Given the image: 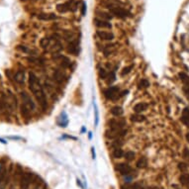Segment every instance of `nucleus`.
Here are the masks:
<instances>
[{
  "label": "nucleus",
  "instance_id": "nucleus-27",
  "mask_svg": "<svg viewBox=\"0 0 189 189\" xmlns=\"http://www.w3.org/2000/svg\"><path fill=\"white\" fill-rule=\"evenodd\" d=\"M123 140H121V139H116V140H114V141L111 143V147H114V149H118V147H121L123 146Z\"/></svg>",
  "mask_w": 189,
  "mask_h": 189
},
{
  "label": "nucleus",
  "instance_id": "nucleus-33",
  "mask_svg": "<svg viewBox=\"0 0 189 189\" xmlns=\"http://www.w3.org/2000/svg\"><path fill=\"white\" fill-rule=\"evenodd\" d=\"M187 168H188L187 164H184V162H179V164H178V169H179L181 172H185L186 170H187Z\"/></svg>",
  "mask_w": 189,
  "mask_h": 189
},
{
  "label": "nucleus",
  "instance_id": "nucleus-9",
  "mask_svg": "<svg viewBox=\"0 0 189 189\" xmlns=\"http://www.w3.org/2000/svg\"><path fill=\"white\" fill-rule=\"evenodd\" d=\"M116 170L122 175H129L130 173L133 171V168H132L128 164H124V162H121V164H116Z\"/></svg>",
  "mask_w": 189,
  "mask_h": 189
},
{
  "label": "nucleus",
  "instance_id": "nucleus-4",
  "mask_svg": "<svg viewBox=\"0 0 189 189\" xmlns=\"http://www.w3.org/2000/svg\"><path fill=\"white\" fill-rule=\"evenodd\" d=\"M127 135V130L122 129V130H107L105 132V137L109 140H116L121 139L122 137H125Z\"/></svg>",
  "mask_w": 189,
  "mask_h": 189
},
{
  "label": "nucleus",
  "instance_id": "nucleus-20",
  "mask_svg": "<svg viewBox=\"0 0 189 189\" xmlns=\"http://www.w3.org/2000/svg\"><path fill=\"white\" fill-rule=\"evenodd\" d=\"M137 167L138 168H145V167H147V157H140V159H138V161H137Z\"/></svg>",
  "mask_w": 189,
  "mask_h": 189
},
{
  "label": "nucleus",
  "instance_id": "nucleus-23",
  "mask_svg": "<svg viewBox=\"0 0 189 189\" xmlns=\"http://www.w3.org/2000/svg\"><path fill=\"white\" fill-rule=\"evenodd\" d=\"M114 49H115V44H111V45H107V46H105V48L103 49V51H104L105 56H107L111 55V54L113 53Z\"/></svg>",
  "mask_w": 189,
  "mask_h": 189
},
{
  "label": "nucleus",
  "instance_id": "nucleus-41",
  "mask_svg": "<svg viewBox=\"0 0 189 189\" xmlns=\"http://www.w3.org/2000/svg\"><path fill=\"white\" fill-rule=\"evenodd\" d=\"M92 154H93V159H95V152H94V149H92Z\"/></svg>",
  "mask_w": 189,
  "mask_h": 189
},
{
  "label": "nucleus",
  "instance_id": "nucleus-36",
  "mask_svg": "<svg viewBox=\"0 0 189 189\" xmlns=\"http://www.w3.org/2000/svg\"><path fill=\"white\" fill-rule=\"evenodd\" d=\"M182 156H183V157H184V159L188 160V161H189V150L187 149V147H185V149L183 150Z\"/></svg>",
  "mask_w": 189,
  "mask_h": 189
},
{
  "label": "nucleus",
  "instance_id": "nucleus-22",
  "mask_svg": "<svg viewBox=\"0 0 189 189\" xmlns=\"http://www.w3.org/2000/svg\"><path fill=\"white\" fill-rule=\"evenodd\" d=\"M97 15L99 16V18L103 20H106V21H108V20H111L113 18V16L111 15V13H106V12H103V11H97Z\"/></svg>",
  "mask_w": 189,
  "mask_h": 189
},
{
  "label": "nucleus",
  "instance_id": "nucleus-25",
  "mask_svg": "<svg viewBox=\"0 0 189 189\" xmlns=\"http://www.w3.org/2000/svg\"><path fill=\"white\" fill-rule=\"evenodd\" d=\"M149 86H150V81L147 78H143L142 80H140V82L138 84L139 89H146Z\"/></svg>",
  "mask_w": 189,
  "mask_h": 189
},
{
  "label": "nucleus",
  "instance_id": "nucleus-6",
  "mask_svg": "<svg viewBox=\"0 0 189 189\" xmlns=\"http://www.w3.org/2000/svg\"><path fill=\"white\" fill-rule=\"evenodd\" d=\"M119 90H120L119 86L114 85V86H110L109 88L105 89L104 91H103V94H104L105 98H107V99L116 100V99H119V98H118Z\"/></svg>",
  "mask_w": 189,
  "mask_h": 189
},
{
  "label": "nucleus",
  "instance_id": "nucleus-29",
  "mask_svg": "<svg viewBox=\"0 0 189 189\" xmlns=\"http://www.w3.org/2000/svg\"><path fill=\"white\" fill-rule=\"evenodd\" d=\"M179 77H180V79L182 80V81L184 82L185 84H187L186 86H189V76L187 75V74L183 73V72H180V73H179Z\"/></svg>",
  "mask_w": 189,
  "mask_h": 189
},
{
  "label": "nucleus",
  "instance_id": "nucleus-35",
  "mask_svg": "<svg viewBox=\"0 0 189 189\" xmlns=\"http://www.w3.org/2000/svg\"><path fill=\"white\" fill-rule=\"evenodd\" d=\"M18 49H19L20 51H24V53H27V54H32L33 53V51H31V50H29V49H27L25 46H18Z\"/></svg>",
  "mask_w": 189,
  "mask_h": 189
},
{
  "label": "nucleus",
  "instance_id": "nucleus-12",
  "mask_svg": "<svg viewBox=\"0 0 189 189\" xmlns=\"http://www.w3.org/2000/svg\"><path fill=\"white\" fill-rule=\"evenodd\" d=\"M67 51L74 56H78V54H79L78 42H77V41H72V42L69 43L68 48H67Z\"/></svg>",
  "mask_w": 189,
  "mask_h": 189
},
{
  "label": "nucleus",
  "instance_id": "nucleus-1",
  "mask_svg": "<svg viewBox=\"0 0 189 189\" xmlns=\"http://www.w3.org/2000/svg\"><path fill=\"white\" fill-rule=\"evenodd\" d=\"M29 88L34 94V96L36 97V99L38 100V102L40 103L42 109L46 111V109L48 108V101H47L46 93L44 91L40 80H39V78L36 76L34 72L29 73Z\"/></svg>",
  "mask_w": 189,
  "mask_h": 189
},
{
  "label": "nucleus",
  "instance_id": "nucleus-19",
  "mask_svg": "<svg viewBox=\"0 0 189 189\" xmlns=\"http://www.w3.org/2000/svg\"><path fill=\"white\" fill-rule=\"evenodd\" d=\"M54 77H55V79L56 80V81L63 82V80L66 79V74L61 71H56V72L54 73Z\"/></svg>",
  "mask_w": 189,
  "mask_h": 189
},
{
  "label": "nucleus",
  "instance_id": "nucleus-17",
  "mask_svg": "<svg viewBox=\"0 0 189 189\" xmlns=\"http://www.w3.org/2000/svg\"><path fill=\"white\" fill-rule=\"evenodd\" d=\"M20 109H21V114H22L23 117L26 118V119H30L31 110L27 107V106L24 105V104H22L21 107H20Z\"/></svg>",
  "mask_w": 189,
  "mask_h": 189
},
{
  "label": "nucleus",
  "instance_id": "nucleus-39",
  "mask_svg": "<svg viewBox=\"0 0 189 189\" xmlns=\"http://www.w3.org/2000/svg\"><path fill=\"white\" fill-rule=\"evenodd\" d=\"M182 116L189 118V108H184V110L182 111Z\"/></svg>",
  "mask_w": 189,
  "mask_h": 189
},
{
  "label": "nucleus",
  "instance_id": "nucleus-10",
  "mask_svg": "<svg viewBox=\"0 0 189 189\" xmlns=\"http://www.w3.org/2000/svg\"><path fill=\"white\" fill-rule=\"evenodd\" d=\"M93 22H94L95 26L98 28H107V29H111L112 28V25H111V23H109V21H106V20L101 19V18H98V17L94 18Z\"/></svg>",
  "mask_w": 189,
  "mask_h": 189
},
{
  "label": "nucleus",
  "instance_id": "nucleus-34",
  "mask_svg": "<svg viewBox=\"0 0 189 189\" xmlns=\"http://www.w3.org/2000/svg\"><path fill=\"white\" fill-rule=\"evenodd\" d=\"M108 77H109V79H107L108 84H111L113 81H115V73H114V72H110V73L108 74Z\"/></svg>",
  "mask_w": 189,
  "mask_h": 189
},
{
  "label": "nucleus",
  "instance_id": "nucleus-18",
  "mask_svg": "<svg viewBox=\"0 0 189 189\" xmlns=\"http://www.w3.org/2000/svg\"><path fill=\"white\" fill-rule=\"evenodd\" d=\"M146 120V117L144 115H141V114H135V115L131 116V121L132 122H136V123H141L144 122Z\"/></svg>",
  "mask_w": 189,
  "mask_h": 189
},
{
  "label": "nucleus",
  "instance_id": "nucleus-7",
  "mask_svg": "<svg viewBox=\"0 0 189 189\" xmlns=\"http://www.w3.org/2000/svg\"><path fill=\"white\" fill-rule=\"evenodd\" d=\"M20 96H21L22 100H23V104L27 106L29 109L32 111V110H35L36 108V105H35V102L33 101V99L31 98V96L28 94L26 91H21L20 92Z\"/></svg>",
  "mask_w": 189,
  "mask_h": 189
},
{
  "label": "nucleus",
  "instance_id": "nucleus-38",
  "mask_svg": "<svg viewBox=\"0 0 189 189\" xmlns=\"http://www.w3.org/2000/svg\"><path fill=\"white\" fill-rule=\"evenodd\" d=\"M85 12H86V4H85V2H82V6H81L82 16H85Z\"/></svg>",
  "mask_w": 189,
  "mask_h": 189
},
{
  "label": "nucleus",
  "instance_id": "nucleus-2",
  "mask_svg": "<svg viewBox=\"0 0 189 189\" xmlns=\"http://www.w3.org/2000/svg\"><path fill=\"white\" fill-rule=\"evenodd\" d=\"M77 7H78V2L75 0H69L67 2H64V3L56 5V10L59 13H66L68 11L75 12L77 10Z\"/></svg>",
  "mask_w": 189,
  "mask_h": 189
},
{
  "label": "nucleus",
  "instance_id": "nucleus-13",
  "mask_svg": "<svg viewBox=\"0 0 189 189\" xmlns=\"http://www.w3.org/2000/svg\"><path fill=\"white\" fill-rule=\"evenodd\" d=\"M147 104L142 102V103H138V104H136L134 106V111L137 114H140V113L144 112L145 110H147Z\"/></svg>",
  "mask_w": 189,
  "mask_h": 189
},
{
  "label": "nucleus",
  "instance_id": "nucleus-11",
  "mask_svg": "<svg viewBox=\"0 0 189 189\" xmlns=\"http://www.w3.org/2000/svg\"><path fill=\"white\" fill-rule=\"evenodd\" d=\"M96 35L99 37L101 40H104V41H112L115 36L112 32H106V31H97Z\"/></svg>",
  "mask_w": 189,
  "mask_h": 189
},
{
  "label": "nucleus",
  "instance_id": "nucleus-26",
  "mask_svg": "<svg viewBox=\"0 0 189 189\" xmlns=\"http://www.w3.org/2000/svg\"><path fill=\"white\" fill-rule=\"evenodd\" d=\"M179 181H180V183L182 185H189V174L183 173L182 175H180Z\"/></svg>",
  "mask_w": 189,
  "mask_h": 189
},
{
  "label": "nucleus",
  "instance_id": "nucleus-24",
  "mask_svg": "<svg viewBox=\"0 0 189 189\" xmlns=\"http://www.w3.org/2000/svg\"><path fill=\"white\" fill-rule=\"evenodd\" d=\"M58 58L61 59V64L63 66V67H69L71 66V61L66 58V56H59Z\"/></svg>",
  "mask_w": 189,
  "mask_h": 189
},
{
  "label": "nucleus",
  "instance_id": "nucleus-40",
  "mask_svg": "<svg viewBox=\"0 0 189 189\" xmlns=\"http://www.w3.org/2000/svg\"><path fill=\"white\" fill-rule=\"evenodd\" d=\"M185 138H186V141H187V143H189V132H188L187 134H186Z\"/></svg>",
  "mask_w": 189,
  "mask_h": 189
},
{
  "label": "nucleus",
  "instance_id": "nucleus-3",
  "mask_svg": "<svg viewBox=\"0 0 189 189\" xmlns=\"http://www.w3.org/2000/svg\"><path fill=\"white\" fill-rule=\"evenodd\" d=\"M108 126L110 127V129L112 130H122L125 128L126 126V120L124 118H114L108 121Z\"/></svg>",
  "mask_w": 189,
  "mask_h": 189
},
{
  "label": "nucleus",
  "instance_id": "nucleus-28",
  "mask_svg": "<svg viewBox=\"0 0 189 189\" xmlns=\"http://www.w3.org/2000/svg\"><path fill=\"white\" fill-rule=\"evenodd\" d=\"M135 157H136V154L132 151H128L124 154V157H125L126 160H128V161H132V160H134Z\"/></svg>",
  "mask_w": 189,
  "mask_h": 189
},
{
  "label": "nucleus",
  "instance_id": "nucleus-42",
  "mask_svg": "<svg viewBox=\"0 0 189 189\" xmlns=\"http://www.w3.org/2000/svg\"><path fill=\"white\" fill-rule=\"evenodd\" d=\"M2 168H3V167H2V165H1V164H0V171H1V170H2Z\"/></svg>",
  "mask_w": 189,
  "mask_h": 189
},
{
  "label": "nucleus",
  "instance_id": "nucleus-5",
  "mask_svg": "<svg viewBox=\"0 0 189 189\" xmlns=\"http://www.w3.org/2000/svg\"><path fill=\"white\" fill-rule=\"evenodd\" d=\"M35 174L32 172H25L24 174H22L21 181H20V186L22 189H28L31 183L35 180Z\"/></svg>",
  "mask_w": 189,
  "mask_h": 189
},
{
  "label": "nucleus",
  "instance_id": "nucleus-37",
  "mask_svg": "<svg viewBox=\"0 0 189 189\" xmlns=\"http://www.w3.org/2000/svg\"><path fill=\"white\" fill-rule=\"evenodd\" d=\"M181 122L184 124L185 126L189 127V118L184 117V116H181Z\"/></svg>",
  "mask_w": 189,
  "mask_h": 189
},
{
  "label": "nucleus",
  "instance_id": "nucleus-21",
  "mask_svg": "<svg viewBox=\"0 0 189 189\" xmlns=\"http://www.w3.org/2000/svg\"><path fill=\"white\" fill-rule=\"evenodd\" d=\"M124 154H125V152H123V150L121 149V147H118V149H114L112 156L114 159H122L124 157Z\"/></svg>",
  "mask_w": 189,
  "mask_h": 189
},
{
  "label": "nucleus",
  "instance_id": "nucleus-32",
  "mask_svg": "<svg viewBox=\"0 0 189 189\" xmlns=\"http://www.w3.org/2000/svg\"><path fill=\"white\" fill-rule=\"evenodd\" d=\"M133 67H134L133 64H131V66H128L124 67L123 71H122V72H121V74H122V76H125L126 74L130 73L131 71H132V69H133Z\"/></svg>",
  "mask_w": 189,
  "mask_h": 189
},
{
  "label": "nucleus",
  "instance_id": "nucleus-30",
  "mask_svg": "<svg viewBox=\"0 0 189 189\" xmlns=\"http://www.w3.org/2000/svg\"><path fill=\"white\" fill-rule=\"evenodd\" d=\"M108 74L109 73H108L104 68H100L99 71H98V75H99L101 79H106L108 77Z\"/></svg>",
  "mask_w": 189,
  "mask_h": 189
},
{
  "label": "nucleus",
  "instance_id": "nucleus-14",
  "mask_svg": "<svg viewBox=\"0 0 189 189\" xmlns=\"http://www.w3.org/2000/svg\"><path fill=\"white\" fill-rule=\"evenodd\" d=\"M111 114H112L113 116H115V117H121V116L124 114V110L122 107H120V106H115V107H113L112 109H111Z\"/></svg>",
  "mask_w": 189,
  "mask_h": 189
},
{
  "label": "nucleus",
  "instance_id": "nucleus-15",
  "mask_svg": "<svg viewBox=\"0 0 189 189\" xmlns=\"http://www.w3.org/2000/svg\"><path fill=\"white\" fill-rule=\"evenodd\" d=\"M15 80L18 82L19 84H22L24 83L25 81V73H24V71H18L15 74Z\"/></svg>",
  "mask_w": 189,
  "mask_h": 189
},
{
  "label": "nucleus",
  "instance_id": "nucleus-16",
  "mask_svg": "<svg viewBox=\"0 0 189 189\" xmlns=\"http://www.w3.org/2000/svg\"><path fill=\"white\" fill-rule=\"evenodd\" d=\"M38 19L44 20V21H50V20L56 19V16L55 14H39Z\"/></svg>",
  "mask_w": 189,
  "mask_h": 189
},
{
  "label": "nucleus",
  "instance_id": "nucleus-8",
  "mask_svg": "<svg viewBox=\"0 0 189 189\" xmlns=\"http://www.w3.org/2000/svg\"><path fill=\"white\" fill-rule=\"evenodd\" d=\"M110 13L114 16L118 17V18H126V17H129L131 16V13L128 11V10L122 8V7H116V8H113V9H110Z\"/></svg>",
  "mask_w": 189,
  "mask_h": 189
},
{
  "label": "nucleus",
  "instance_id": "nucleus-31",
  "mask_svg": "<svg viewBox=\"0 0 189 189\" xmlns=\"http://www.w3.org/2000/svg\"><path fill=\"white\" fill-rule=\"evenodd\" d=\"M50 43H51L50 38H44V39H42V41H41V46H42L44 49H46L47 47H50Z\"/></svg>",
  "mask_w": 189,
  "mask_h": 189
}]
</instances>
